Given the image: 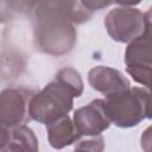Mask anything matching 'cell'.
<instances>
[{
  "instance_id": "cell-3",
  "label": "cell",
  "mask_w": 152,
  "mask_h": 152,
  "mask_svg": "<svg viewBox=\"0 0 152 152\" xmlns=\"http://www.w3.org/2000/svg\"><path fill=\"white\" fill-rule=\"evenodd\" d=\"M106 110L112 124L120 128L138 126L151 119V95L148 88L129 87L104 100Z\"/></svg>"
},
{
  "instance_id": "cell-6",
  "label": "cell",
  "mask_w": 152,
  "mask_h": 152,
  "mask_svg": "<svg viewBox=\"0 0 152 152\" xmlns=\"http://www.w3.org/2000/svg\"><path fill=\"white\" fill-rule=\"evenodd\" d=\"M34 93V90L23 87L4 89L0 93V124L13 128L31 120L28 106Z\"/></svg>"
},
{
  "instance_id": "cell-7",
  "label": "cell",
  "mask_w": 152,
  "mask_h": 152,
  "mask_svg": "<svg viewBox=\"0 0 152 152\" xmlns=\"http://www.w3.org/2000/svg\"><path fill=\"white\" fill-rule=\"evenodd\" d=\"M72 122L80 137L100 135L112 124L102 99L93 100L87 106L76 109Z\"/></svg>"
},
{
  "instance_id": "cell-10",
  "label": "cell",
  "mask_w": 152,
  "mask_h": 152,
  "mask_svg": "<svg viewBox=\"0 0 152 152\" xmlns=\"http://www.w3.org/2000/svg\"><path fill=\"white\" fill-rule=\"evenodd\" d=\"M5 151H38V140L30 127L19 125L10 128V141Z\"/></svg>"
},
{
  "instance_id": "cell-4",
  "label": "cell",
  "mask_w": 152,
  "mask_h": 152,
  "mask_svg": "<svg viewBox=\"0 0 152 152\" xmlns=\"http://www.w3.org/2000/svg\"><path fill=\"white\" fill-rule=\"evenodd\" d=\"M148 25H151V11L142 13L129 6L110 10L104 18L107 33L119 43H129L140 36Z\"/></svg>"
},
{
  "instance_id": "cell-9",
  "label": "cell",
  "mask_w": 152,
  "mask_h": 152,
  "mask_svg": "<svg viewBox=\"0 0 152 152\" xmlns=\"http://www.w3.org/2000/svg\"><path fill=\"white\" fill-rule=\"evenodd\" d=\"M46 132L50 145L57 150L74 144L80 138L75 125L68 114L50 124H46Z\"/></svg>"
},
{
  "instance_id": "cell-15",
  "label": "cell",
  "mask_w": 152,
  "mask_h": 152,
  "mask_svg": "<svg viewBox=\"0 0 152 152\" xmlns=\"http://www.w3.org/2000/svg\"><path fill=\"white\" fill-rule=\"evenodd\" d=\"M10 141V128L0 124V151H5Z\"/></svg>"
},
{
  "instance_id": "cell-5",
  "label": "cell",
  "mask_w": 152,
  "mask_h": 152,
  "mask_svg": "<svg viewBox=\"0 0 152 152\" xmlns=\"http://www.w3.org/2000/svg\"><path fill=\"white\" fill-rule=\"evenodd\" d=\"M151 25L145 31L131 40L125 51L126 71L139 83L150 87L151 80Z\"/></svg>"
},
{
  "instance_id": "cell-16",
  "label": "cell",
  "mask_w": 152,
  "mask_h": 152,
  "mask_svg": "<svg viewBox=\"0 0 152 152\" xmlns=\"http://www.w3.org/2000/svg\"><path fill=\"white\" fill-rule=\"evenodd\" d=\"M114 2H116V4L121 5V6H129V7H132V6H135V5L140 4L141 0H114Z\"/></svg>"
},
{
  "instance_id": "cell-12",
  "label": "cell",
  "mask_w": 152,
  "mask_h": 152,
  "mask_svg": "<svg viewBox=\"0 0 152 152\" xmlns=\"http://www.w3.org/2000/svg\"><path fill=\"white\" fill-rule=\"evenodd\" d=\"M10 8L13 12L19 13H30L36 8L40 0H6Z\"/></svg>"
},
{
  "instance_id": "cell-13",
  "label": "cell",
  "mask_w": 152,
  "mask_h": 152,
  "mask_svg": "<svg viewBox=\"0 0 152 152\" xmlns=\"http://www.w3.org/2000/svg\"><path fill=\"white\" fill-rule=\"evenodd\" d=\"M81 4L90 12L100 11L102 8L108 7L114 2V0H80Z\"/></svg>"
},
{
  "instance_id": "cell-8",
  "label": "cell",
  "mask_w": 152,
  "mask_h": 152,
  "mask_svg": "<svg viewBox=\"0 0 152 152\" xmlns=\"http://www.w3.org/2000/svg\"><path fill=\"white\" fill-rule=\"evenodd\" d=\"M88 82L94 90L103 94L106 97L131 87L129 80L124 76L121 71L104 65H97L90 69L88 72Z\"/></svg>"
},
{
  "instance_id": "cell-14",
  "label": "cell",
  "mask_w": 152,
  "mask_h": 152,
  "mask_svg": "<svg viewBox=\"0 0 152 152\" xmlns=\"http://www.w3.org/2000/svg\"><path fill=\"white\" fill-rule=\"evenodd\" d=\"M13 15V11L10 8L6 0H0V23L10 20Z\"/></svg>"
},
{
  "instance_id": "cell-11",
  "label": "cell",
  "mask_w": 152,
  "mask_h": 152,
  "mask_svg": "<svg viewBox=\"0 0 152 152\" xmlns=\"http://www.w3.org/2000/svg\"><path fill=\"white\" fill-rule=\"evenodd\" d=\"M75 148L88 151H102L104 148V141L101 134L94 137H80L75 141Z\"/></svg>"
},
{
  "instance_id": "cell-1",
  "label": "cell",
  "mask_w": 152,
  "mask_h": 152,
  "mask_svg": "<svg viewBox=\"0 0 152 152\" xmlns=\"http://www.w3.org/2000/svg\"><path fill=\"white\" fill-rule=\"evenodd\" d=\"M34 37L39 49L52 56L72 50L76 30L69 14L68 0H40L34 8Z\"/></svg>"
},
{
  "instance_id": "cell-2",
  "label": "cell",
  "mask_w": 152,
  "mask_h": 152,
  "mask_svg": "<svg viewBox=\"0 0 152 152\" xmlns=\"http://www.w3.org/2000/svg\"><path fill=\"white\" fill-rule=\"evenodd\" d=\"M81 95L82 91L56 75L52 82L31 97L28 106L30 118L39 124H50L66 115L72 109L74 97H80Z\"/></svg>"
}]
</instances>
